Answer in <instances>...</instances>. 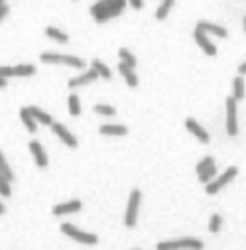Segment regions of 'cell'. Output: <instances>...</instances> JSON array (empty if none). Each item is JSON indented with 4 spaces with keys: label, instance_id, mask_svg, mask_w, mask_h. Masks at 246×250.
Here are the masks:
<instances>
[{
    "label": "cell",
    "instance_id": "cell-5",
    "mask_svg": "<svg viewBox=\"0 0 246 250\" xmlns=\"http://www.w3.org/2000/svg\"><path fill=\"white\" fill-rule=\"evenodd\" d=\"M236 173H238V170H236L234 166H232V168H228V170H227L225 173H221V175H219L217 179L209 181V183H207V189H205V191H207L209 195H215V193H219V191H221V189H223L225 185H228V183H230V181H232V179L236 177Z\"/></svg>",
    "mask_w": 246,
    "mask_h": 250
},
{
    "label": "cell",
    "instance_id": "cell-10",
    "mask_svg": "<svg viewBox=\"0 0 246 250\" xmlns=\"http://www.w3.org/2000/svg\"><path fill=\"white\" fill-rule=\"evenodd\" d=\"M185 128L195 136V138H199L201 142H205V144H209V140H211V136H209V132L199 124V122H197L195 118H187L185 120Z\"/></svg>",
    "mask_w": 246,
    "mask_h": 250
},
{
    "label": "cell",
    "instance_id": "cell-16",
    "mask_svg": "<svg viewBox=\"0 0 246 250\" xmlns=\"http://www.w3.org/2000/svg\"><path fill=\"white\" fill-rule=\"evenodd\" d=\"M98 132L103 136H124V134H128V128L122 124H103L98 128Z\"/></svg>",
    "mask_w": 246,
    "mask_h": 250
},
{
    "label": "cell",
    "instance_id": "cell-13",
    "mask_svg": "<svg viewBox=\"0 0 246 250\" xmlns=\"http://www.w3.org/2000/svg\"><path fill=\"white\" fill-rule=\"evenodd\" d=\"M197 30H201V32H205L207 36L209 34H213V36H219V38H227L228 36V32L223 28V26H219V24H213V22H205V20H201V22H197V26H195Z\"/></svg>",
    "mask_w": 246,
    "mask_h": 250
},
{
    "label": "cell",
    "instance_id": "cell-37",
    "mask_svg": "<svg viewBox=\"0 0 246 250\" xmlns=\"http://www.w3.org/2000/svg\"><path fill=\"white\" fill-rule=\"evenodd\" d=\"M4 211H6V209H4V205L0 203V215H4Z\"/></svg>",
    "mask_w": 246,
    "mask_h": 250
},
{
    "label": "cell",
    "instance_id": "cell-9",
    "mask_svg": "<svg viewBox=\"0 0 246 250\" xmlns=\"http://www.w3.org/2000/svg\"><path fill=\"white\" fill-rule=\"evenodd\" d=\"M30 152H32V158H34V162H36L38 168H47V154H45L43 146L38 140H32L30 142Z\"/></svg>",
    "mask_w": 246,
    "mask_h": 250
},
{
    "label": "cell",
    "instance_id": "cell-32",
    "mask_svg": "<svg viewBox=\"0 0 246 250\" xmlns=\"http://www.w3.org/2000/svg\"><path fill=\"white\" fill-rule=\"evenodd\" d=\"M14 77V67H0V79H10Z\"/></svg>",
    "mask_w": 246,
    "mask_h": 250
},
{
    "label": "cell",
    "instance_id": "cell-26",
    "mask_svg": "<svg viewBox=\"0 0 246 250\" xmlns=\"http://www.w3.org/2000/svg\"><path fill=\"white\" fill-rule=\"evenodd\" d=\"M171 8H173V0H164V2L158 6V10H156V18H158V20H164V18L170 14Z\"/></svg>",
    "mask_w": 246,
    "mask_h": 250
},
{
    "label": "cell",
    "instance_id": "cell-18",
    "mask_svg": "<svg viewBox=\"0 0 246 250\" xmlns=\"http://www.w3.org/2000/svg\"><path fill=\"white\" fill-rule=\"evenodd\" d=\"M43 32H45V36H47L49 39H54V41H57V43H67V41H69V36H67L65 32L54 28V26H47Z\"/></svg>",
    "mask_w": 246,
    "mask_h": 250
},
{
    "label": "cell",
    "instance_id": "cell-33",
    "mask_svg": "<svg viewBox=\"0 0 246 250\" xmlns=\"http://www.w3.org/2000/svg\"><path fill=\"white\" fill-rule=\"evenodd\" d=\"M126 2H128L134 10H142V6H144V0H126Z\"/></svg>",
    "mask_w": 246,
    "mask_h": 250
},
{
    "label": "cell",
    "instance_id": "cell-2",
    "mask_svg": "<svg viewBox=\"0 0 246 250\" xmlns=\"http://www.w3.org/2000/svg\"><path fill=\"white\" fill-rule=\"evenodd\" d=\"M39 59L43 63H57V65H69V67H75V69H83L87 63L83 58H77V56H61V54H41Z\"/></svg>",
    "mask_w": 246,
    "mask_h": 250
},
{
    "label": "cell",
    "instance_id": "cell-39",
    "mask_svg": "<svg viewBox=\"0 0 246 250\" xmlns=\"http://www.w3.org/2000/svg\"><path fill=\"white\" fill-rule=\"evenodd\" d=\"M244 32H246V16H244Z\"/></svg>",
    "mask_w": 246,
    "mask_h": 250
},
{
    "label": "cell",
    "instance_id": "cell-31",
    "mask_svg": "<svg viewBox=\"0 0 246 250\" xmlns=\"http://www.w3.org/2000/svg\"><path fill=\"white\" fill-rule=\"evenodd\" d=\"M211 164H215V160H213V156H207L205 160H201L199 164H197V168H195V170H197V173H201V172H203L205 168H209Z\"/></svg>",
    "mask_w": 246,
    "mask_h": 250
},
{
    "label": "cell",
    "instance_id": "cell-19",
    "mask_svg": "<svg viewBox=\"0 0 246 250\" xmlns=\"http://www.w3.org/2000/svg\"><path fill=\"white\" fill-rule=\"evenodd\" d=\"M20 120L24 122V126L34 134L36 130H38V122H36V118L30 115V111H28V107H24V109H20Z\"/></svg>",
    "mask_w": 246,
    "mask_h": 250
},
{
    "label": "cell",
    "instance_id": "cell-38",
    "mask_svg": "<svg viewBox=\"0 0 246 250\" xmlns=\"http://www.w3.org/2000/svg\"><path fill=\"white\" fill-rule=\"evenodd\" d=\"M2 4H6V0H0V6H2Z\"/></svg>",
    "mask_w": 246,
    "mask_h": 250
},
{
    "label": "cell",
    "instance_id": "cell-11",
    "mask_svg": "<svg viewBox=\"0 0 246 250\" xmlns=\"http://www.w3.org/2000/svg\"><path fill=\"white\" fill-rule=\"evenodd\" d=\"M52 130H54V134L59 138V140H63V144L65 146H69V148H75L77 146V138L63 126V124H59V122H54L52 124Z\"/></svg>",
    "mask_w": 246,
    "mask_h": 250
},
{
    "label": "cell",
    "instance_id": "cell-14",
    "mask_svg": "<svg viewBox=\"0 0 246 250\" xmlns=\"http://www.w3.org/2000/svg\"><path fill=\"white\" fill-rule=\"evenodd\" d=\"M95 79H98V75H96V71L95 69H91V71H85L83 75H79V77H73V79H69V89H77V87H83V85H89V83H93Z\"/></svg>",
    "mask_w": 246,
    "mask_h": 250
},
{
    "label": "cell",
    "instance_id": "cell-29",
    "mask_svg": "<svg viewBox=\"0 0 246 250\" xmlns=\"http://www.w3.org/2000/svg\"><path fill=\"white\" fill-rule=\"evenodd\" d=\"M0 195L2 197H10L12 195V189H10V181L6 177L0 175Z\"/></svg>",
    "mask_w": 246,
    "mask_h": 250
},
{
    "label": "cell",
    "instance_id": "cell-25",
    "mask_svg": "<svg viewBox=\"0 0 246 250\" xmlns=\"http://www.w3.org/2000/svg\"><path fill=\"white\" fill-rule=\"evenodd\" d=\"M0 175L6 177L8 181L14 179V173H12V170H10V166H8V162H6V158H4L2 152H0Z\"/></svg>",
    "mask_w": 246,
    "mask_h": 250
},
{
    "label": "cell",
    "instance_id": "cell-30",
    "mask_svg": "<svg viewBox=\"0 0 246 250\" xmlns=\"http://www.w3.org/2000/svg\"><path fill=\"white\" fill-rule=\"evenodd\" d=\"M221 223H223L221 215H213V217H211V223H209V231H211V232H219V231H221Z\"/></svg>",
    "mask_w": 246,
    "mask_h": 250
},
{
    "label": "cell",
    "instance_id": "cell-28",
    "mask_svg": "<svg viewBox=\"0 0 246 250\" xmlns=\"http://www.w3.org/2000/svg\"><path fill=\"white\" fill-rule=\"evenodd\" d=\"M95 113L96 115H103V116H114L116 115V109L111 107V105H95Z\"/></svg>",
    "mask_w": 246,
    "mask_h": 250
},
{
    "label": "cell",
    "instance_id": "cell-35",
    "mask_svg": "<svg viewBox=\"0 0 246 250\" xmlns=\"http://www.w3.org/2000/svg\"><path fill=\"white\" fill-rule=\"evenodd\" d=\"M238 75H246V61L238 65Z\"/></svg>",
    "mask_w": 246,
    "mask_h": 250
},
{
    "label": "cell",
    "instance_id": "cell-7",
    "mask_svg": "<svg viewBox=\"0 0 246 250\" xmlns=\"http://www.w3.org/2000/svg\"><path fill=\"white\" fill-rule=\"evenodd\" d=\"M238 126H236V101L232 96L227 98V134L236 136Z\"/></svg>",
    "mask_w": 246,
    "mask_h": 250
},
{
    "label": "cell",
    "instance_id": "cell-23",
    "mask_svg": "<svg viewBox=\"0 0 246 250\" xmlns=\"http://www.w3.org/2000/svg\"><path fill=\"white\" fill-rule=\"evenodd\" d=\"M215 175H217V166H215V164H211L209 168H205L201 173H197L199 181H201V183H205V185H207L209 181H213V179H215Z\"/></svg>",
    "mask_w": 246,
    "mask_h": 250
},
{
    "label": "cell",
    "instance_id": "cell-27",
    "mask_svg": "<svg viewBox=\"0 0 246 250\" xmlns=\"http://www.w3.org/2000/svg\"><path fill=\"white\" fill-rule=\"evenodd\" d=\"M69 115L71 116H79L81 115V103H79V96L77 95H69Z\"/></svg>",
    "mask_w": 246,
    "mask_h": 250
},
{
    "label": "cell",
    "instance_id": "cell-34",
    "mask_svg": "<svg viewBox=\"0 0 246 250\" xmlns=\"http://www.w3.org/2000/svg\"><path fill=\"white\" fill-rule=\"evenodd\" d=\"M8 12H10V8H8V4H2L0 6V22H2L6 16H8Z\"/></svg>",
    "mask_w": 246,
    "mask_h": 250
},
{
    "label": "cell",
    "instance_id": "cell-1",
    "mask_svg": "<svg viewBox=\"0 0 246 250\" xmlns=\"http://www.w3.org/2000/svg\"><path fill=\"white\" fill-rule=\"evenodd\" d=\"M126 0H98L96 4L91 6V16L96 24H105L111 18H116L122 14V10L126 8Z\"/></svg>",
    "mask_w": 246,
    "mask_h": 250
},
{
    "label": "cell",
    "instance_id": "cell-15",
    "mask_svg": "<svg viewBox=\"0 0 246 250\" xmlns=\"http://www.w3.org/2000/svg\"><path fill=\"white\" fill-rule=\"evenodd\" d=\"M118 73L126 79V85H128V87H132V89L138 87V75L134 73L132 67H128L126 63H118Z\"/></svg>",
    "mask_w": 246,
    "mask_h": 250
},
{
    "label": "cell",
    "instance_id": "cell-8",
    "mask_svg": "<svg viewBox=\"0 0 246 250\" xmlns=\"http://www.w3.org/2000/svg\"><path fill=\"white\" fill-rule=\"evenodd\" d=\"M193 38H195L197 45H199V47L203 49V52H205L207 56H217V47H215V43L209 39V36H207L205 32H201V30H197V28H195Z\"/></svg>",
    "mask_w": 246,
    "mask_h": 250
},
{
    "label": "cell",
    "instance_id": "cell-4",
    "mask_svg": "<svg viewBox=\"0 0 246 250\" xmlns=\"http://www.w3.org/2000/svg\"><path fill=\"white\" fill-rule=\"evenodd\" d=\"M156 248L158 250H203V242L197 238H181V240L160 242Z\"/></svg>",
    "mask_w": 246,
    "mask_h": 250
},
{
    "label": "cell",
    "instance_id": "cell-12",
    "mask_svg": "<svg viewBox=\"0 0 246 250\" xmlns=\"http://www.w3.org/2000/svg\"><path fill=\"white\" fill-rule=\"evenodd\" d=\"M81 207H83V203L79 201V199H73V201H67V203H61V205H56L52 213H54L56 217H63V215H71V213L81 211Z\"/></svg>",
    "mask_w": 246,
    "mask_h": 250
},
{
    "label": "cell",
    "instance_id": "cell-20",
    "mask_svg": "<svg viewBox=\"0 0 246 250\" xmlns=\"http://www.w3.org/2000/svg\"><path fill=\"white\" fill-rule=\"evenodd\" d=\"M232 98L234 101H242L244 98V79H242V75L234 77V81H232Z\"/></svg>",
    "mask_w": 246,
    "mask_h": 250
},
{
    "label": "cell",
    "instance_id": "cell-17",
    "mask_svg": "<svg viewBox=\"0 0 246 250\" xmlns=\"http://www.w3.org/2000/svg\"><path fill=\"white\" fill-rule=\"evenodd\" d=\"M28 111H30V115L36 118V122L47 124V126L54 124V118H52V115H49V113H45V111H41V109H38V107H28Z\"/></svg>",
    "mask_w": 246,
    "mask_h": 250
},
{
    "label": "cell",
    "instance_id": "cell-3",
    "mask_svg": "<svg viewBox=\"0 0 246 250\" xmlns=\"http://www.w3.org/2000/svg\"><path fill=\"white\" fill-rule=\"evenodd\" d=\"M140 203H142V191L140 189H132V193L128 197V205H126V217H124V225L128 229H132L136 225Z\"/></svg>",
    "mask_w": 246,
    "mask_h": 250
},
{
    "label": "cell",
    "instance_id": "cell-36",
    "mask_svg": "<svg viewBox=\"0 0 246 250\" xmlns=\"http://www.w3.org/2000/svg\"><path fill=\"white\" fill-rule=\"evenodd\" d=\"M6 85H8L6 79H0V89H6Z\"/></svg>",
    "mask_w": 246,
    "mask_h": 250
},
{
    "label": "cell",
    "instance_id": "cell-21",
    "mask_svg": "<svg viewBox=\"0 0 246 250\" xmlns=\"http://www.w3.org/2000/svg\"><path fill=\"white\" fill-rule=\"evenodd\" d=\"M118 58H120V61H122V63H126V65H128V67H132V69L138 65L136 56H134L132 52H128L126 47H120V49H118Z\"/></svg>",
    "mask_w": 246,
    "mask_h": 250
},
{
    "label": "cell",
    "instance_id": "cell-6",
    "mask_svg": "<svg viewBox=\"0 0 246 250\" xmlns=\"http://www.w3.org/2000/svg\"><path fill=\"white\" fill-rule=\"evenodd\" d=\"M61 232L67 234V236H71L73 240H77V242H81V244H96V242H98V238H96L95 234L83 232V231H79L77 227H73V225H69V223H63V225H61Z\"/></svg>",
    "mask_w": 246,
    "mask_h": 250
},
{
    "label": "cell",
    "instance_id": "cell-24",
    "mask_svg": "<svg viewBox=\"0 0 246 250\" xmlns=\"http://www.w3.org/2000/svg\"><path fill=\"white\" fill-rule=\"evenodd\" d=\"M32 75H36V67L32 63H22L14 67V77H32Z\"/></svg>",
    "mask_w": 246,
    "mask_h": 250
},
{
    "label": "cell",
    "instance_id": "cell-22",
    "mask_svg": "<svg viewBox=\"0 0 246 250\" xmlns=\"http://www.w3.org/2000/svg\"><path fill=\"white\" fill-rule=\"evenodd\" d=\"M93 69L96 71V75H98V77H103V79H111V77H113L111 69H109V67H107V63H103L101 59H93Z\"/></svg>",
    "mask_w": 246,
    "mask_h": 250
}]
</instances>
